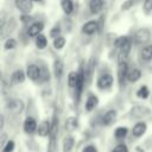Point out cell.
Listing matches in <instances>:
<instances>
[{
	"label": "cell",
	"instance_id": "13",
	"mask_svg": "<svg viewBox=\"0 0 152 152\" xmlns=\"http://www.w3.org/2000/svg\"><path fill=\"white\" fill-rule=\"evenodd\" d=\"M51 132V126L49 124V121H43L39 126H38V134L42 137L48 135Z\"/></svg>",
	"mask_w": 152,
	"mask_h": 152
},
{
	"label": "cell",
	"instance_id": "5",
	"mask_svg": "<svg viewBox=\"0 0 152 152\" xmlns=\"http://www.w3.org/2000/svg\"><path fill=\"white\" fill-rule=\"evenodd\" d=\"M112 84H113V76L109 74L102 75L97 80V87L100 89H108V88H110Z\"/></svg>",
	"mask_w": 152,
	"mask_h": 152
},
{
	"label": "cell",
	"instance_id": "39",
	"mask_svg": "<svg viewBox=\"0 0 152 152\" xmlns=\"http://www.w3.org/2000/svg\"><path fill=\"white\" fill-rule=\"evenodd\" d=\"M151 102H152V100H151Z\"/></svg>",
	"mask_w": 152,
	"mask_h": 152
},
{
	"label": "cell",
	"instance_id": "6",
	"mask_svg": "<svg viewBox=\"0 0 152 152\" xmlns=\"http://www.w3.org/2000/svg\"><path fill=\"white\" fill-rule=\"evenodd\" d=\"M44 28V24L40 23V21H37V23H33L28 28H27V34L30 37H38L40 34V32L43 31Z\"/></svg>",
	"mask_w": 152,
	"mask_h": 152
},
{
	"label": "cell",
	"instance_id": "24",
	"mask_svg": "<svg viewBox=\"0 0 152 152\" xmlns=\"http://www.w3.org/2000/svg\"><path fill=\"white\" fill-rule=\"evenodd\" d=\"M48 44V40H46V37L43 36V34H39L37 38H36V45L38 49H44Z\"/></svg>",
	"mask_w": 152,
	"mask_h": 152
},
{
	"label": "cell",
	"instance_id": "10",
	"mask_svg": "<svg viewBox=\"0 0 152 152\" xmlns=\"http://www.w3.org/2000/svg\"><path fill=\"white\" fill-rule=\"evenodd\" d=\"M37 128V124H36V120L33 118H27L24 122V129L26 133H33Z\"/></svg>",
	"mask_w": 152,
	"mask_h": 152
},
{
	"label": "cell",
	"instance_id": "29",
	"mask_svg": "<svg viewBox=\"0 0 152 152\" xmlns=\"http://www.w3.org/2000/svg\"><path fill=\"white\" fill-rule=\"evenodd\" d=\"M129 40V38H127V37H119L116 40H115V45H116V48L118 49H122L124 48V45L127 43Z\"/></svg>",
	"mask_w": 152,
	"mask_h": 152
},
{
	"label": "cell",
	"instance_id": "34",
	"mask_svg": "<svg viewBox=\"0 0 152 152\" xmlns=\"http://www.w3.org/2000/svg\"><path fill=\"white\" fill-rule=\"evenodd\" d=\"M144 10L147 12L152 10V0H144Z\"/></svg>",
	"mask_w": 152,
	"mask_h": 152
},
{
	"label": "cell",
	"instance_id": "30",
	"mask_svg": "<svg viewBox=\"0 0 152 152\" xmlns=\"http://www.w3.org/2000/svg\"><path fill=\"white\" fill-rule=\"evenodd\" d=\"M13 148H14V142H13L12 140H10V141L4 146L2 152H12V151H13Z\"/></svg>",
	"mask_w": 152,
	"mask_h": 152
},
{
	"label": "cell",
	"instance_id": "26",
	"mask_svg": "<svg viewBox=\"0 0 152 152\" xmlns=\"http://www.w3.org/2000/svg\"><path fill=\"white\" fill-rule=\"evenodd\" d=\"M64 45H65V38H64V37L61 36V37L53 39V46H55L56 50H61Z\"/></svg>",
	"mask_w": 152,
	"mask_h": 152
},
{
	"label": "cell",
	"instance_id": "19",
	"mask_svg": "<svg viewBox=\"0 0 152 152\" xmlns=\"http://www.w3.org/2000/svg\"><path fill=\"white\" fill-rule=\"evenodd\" d=\"M97 102H99V99L95 96V95H90L86 102V109L87 110H93L96 106H97Z\"/></svg>",
	"mask_w": 152,
	"mask_h": 152
},
{
	"label": "cell",
	"instance_id": "12",
	"mask_svg": "<svg viewBox=\"0 0 152 152\" xmlns=\"http://www.w3.org/2000/svg\"><path fill=\"white\" fill-rule=\"evenodd\" d=\"M11 80H12V82L15 83V84L23 83L24 80H25V74H24V71H23V70H15V71L12 74Z\"/></svg>",
	"mask_w": 152,
	"mask_h": 152
},
{
	"label": "cell",
	"instance_id": "38",
	"mask_svg": "<svg viewBox=\"0 0 152 152\" xmlns=\"http://www.w3.org/2000/svg\"><path fill=\"white\" fill-rule=\"evenodd\" d=\"M32 1H42V0H32Z\"/></svg>",
	"mask_w": 152,
	"mask_h": 152
},
{
	"label": "cell",
	"instance_id": "18",
	"mask_svg": "<svg viewBox=\"0 0 152 152\" xmlns=\"http://www.w3.org/2000/svg\"><path fill=\"white\" fill-rule=\"evenodd\" d=\"M77 83H78V72L71 71V72L69 74V76H68V84H69V87H71V88H76Z\"/></svg>",
	"mask_w": 152,
	"mask_h": 152
},
{
	"label": "cell",
	"instance_id": "4",
	"mask_svg": "<svg viewBox=\"0 0 152 152\" xmlns=\"http://www.w3.org/2000/svg\"><path fill=\"white\" fill-rule=\"evenodd\" d=\"M26 75L30 80L32 81H38L42 78V68L36 65V64H31L27 66V70H26Z\"/></svg>",
	"mask_w": 152,
	"mask_h": 152
},
{
	"label": "cell",
	"instance_id": "32",
	"mask_svg": "<svg viewBox=\"0 0 152 152\" xmlns=\"http://www.w3.org/2000/svg\"><path fill=\"white\" fill-rule=\"evenodd\" d=\"M134 4H135V0H126V2H125V4H122L121 8H122L124 11H127V10H129Z\"/></svg>",
	"mask_w": 152,
	"mask_h": 152
},
{
	"label": "cell",
	"instance_id": "7",
	"mask_svg": "<svg viewBox=\"0 0 152 152\" xmlns=\"http://www.w3.org/2000/svg\"><path fill=\"white\" fill-rule=\"evenodd\" d=\"M15 5L23 13H28L32 10V0H15Z\"/></svg>",
	"mask_w": 152,
	"mask_h": 152
},
{
	"label": "cell",
	"instance_id": "11",
	"mask_svg": "<svg viewBox=\"0 0 152 152\" xmlns=\"http://www.w3.org/2000/svg\"><path fill=\"white\" fill-rule=\"evenodd\" d=\"M115 118H116V112H115L114 109L108 110V112L103 115V118H102V124H103V125H110L112 122H114Z\"/></svg>",
	"mask_w": 152,
	"mask_h": 152
},
{
	"label": "cell",
	"instance_id": "3",
	"mask_svg": "<svg viewBox=\"0 0 152 152\" xmlns=\"http://www.w3.org/2000/svg\"><path fill=\"white\" fill-rule=\"evenodd\" d=\"M6 109L8 113L11 114H19L21 113V110L24 109V103L21 100H18V99H14V100H11L10 102H7L6 104Z\"/></svg>",
	"mask_w": 152,
	"mask_h": 152
},
{
	"label": "cell",
	"instance_id": "27",
	"mask_svg": "<svg viewBox=\"0 0 152 152\" xmlns=\"http://www.w3.org/2000/svg\"><path fill=\"white\" fill-rule=\"evenodd\" d=\"M127 132H128V131H127L126 127H118V128L115 129V137H116L118 139H122V138L126 137Z\"/></svg>",
	"mask_w": 152,
	"mask_h": 152
},
{
	"label": "cell",
	"instance_id": "31",
	"mask_svg": "<svg viewBox=\"0 0 152 152\" xmlns=\"http://www.w3.org/2000/svg\"><path fill=\"white\" fill-rule=\"evenodd\" d=\"M59 34H61V28H59V27H53V28L50 31V36H51L53 39H56V38H58V37H61Z\"/></svg>",
	"mask_w": 152,
	"mask_h": 152
},
{
	"label": "cell",
	"instance_id": "33",
	"mask_svg": "<svg viewBox=\"0 0 152 152\" xmlns=\"http://www.w3.org/2000/svg\"><path fill=\"white\" fill-rule=\"evenodd\" d=\"M113 152H128V150H127V146H126V145L120 144V145H118V146L113 150Z\"/></svg>",
	"mask_w": 152,
	"mask_h": 152
},
{
	"label": "cell",
	"instance_id": "28",
	"mask_svg": "<svg viewBox=\"0 0 152 152\" xmlns=\"http://www.w3.org/2000/svg\"><path fill=\"white\" fill-rule=\"evenodd\" d=\"M15 46H17V40L13 39V38H8V39L5 42V45H4L5 50H12V49H14Z\"/></svg>",
	"mask_w": 152,
	"mask_h": 152
},
{
	"label": "cell",
	"instance_id": "9",
	"mask_svg": "<svg viewBox=\"0 0 152 152\" xmlns=\"http://www.w3.org/2000/svg\"><path fill=\"white\" fill-rule=\"evenodd\" d=\"M102 7H103V0H90V1H89L90 12L94 13V14L101 12Z\"/></svg>",
	"mask_w": 152,
	"mask_h": 152
},
{
	"label": "cell",
	"instance_id": "36",
	"mask_svg": "<svg viewBox=\"0 0 152 152\" xmlns=\"http://www.w3.org/2000/svg\"><path fill=\"white\" fill-rule=\"evenodd\" d=\"M82 152H97V151H96V147H94V146L89 145V146L84 147V150H83Z\"/></svg>",
	"mask_w": 152,
	"mask_h": 152
},
{
	"label": "cell",
	"instance_id": "14",
	"mask_svg": "<svg viewBox=\"0 0 152 152\" xmlns=\"http://www.w3.org/2000/svg\"><path fill=\"white\" fill-rule=\"evenodd\" d=\"M145 131H146V124L145 122H138V124L134 125V127L132 129V133L135 137H140L145 133Z\"/></svg>",
	"mask_w": 152,
	"mask_h": 152
},
{
	"label": "cell",
	"instance_id": "2",
	"mask_svg": "<svg viewBox=\"0 0 152 152\" xmlns=\"http://www.w3.org/2000/svg\"><path fill=\"white\" fill-rule=\"evenodd\" d=\"M150 38H151V32H150V30H147V28H139V30L135 32V34H134V37H133V40H134L135 44L142 45V44H146V43L150 40Z\"/></svg>",
	"mask_w": 152,
	"mask_h": 152
},
{
	"label": "cell",
	"instance_id": "20",
	"mask_svg": "<svg viewBox=\"0 0 152 152\" xmlns=\"http://www.w3.org/2000/svg\"><path fill=\"white\" fill-rule=\"evenodd\" d=\"M140 77H141V71H140L139 69H133V70L128 71L127 80H128L129 82H137Z\"/></svg>",
	"mask_w": 152,
	"mask_h": 152
},
{
	"label": "cell",
	"instance_id": "8",
	"mask_svg": "<svg viewBox=\"0 0 152 152\" xmlns=\"http://www.w3.org/2000/svg\"><path fill=\"white\" fill-rule=\"evenodd\" d=\"M97 23L95 20H90L88 23H86L83 26H82V32L86 33V34H93L97 31Z\"/></svg>",
	"mask_w": 152,
	"mask_h": 152
},
{
	"label": "cell",
	"instance_id": "21",
	"mask_svg": "<svg viewBox=\"0 0 152 152\" xmlns=\"http://www.w3.org/2000/svg\"><path fill=\"white\" fill-rule=\"evenodd\" d=\"M53 72H55L56 77H59L62 75V72H63V63H62V61H59V59L55 61V63H53Z\"/></svg>",
	"mask_w": 152,
	"mask_h": 152
},
{
	"label": "cell",
	"instance_id": "37",
	"mask_svg": "<svg viewBox=\"0 0 152 152\" xmlns=\"http://www.w3.org/2000/svg\"><path fill=\"white\" fill-rule=\"evenodd\" d=\"M21 19H23V21H24V23H26V21H30V20H31V18H30V17H27V15H23V17H21Z\"/></svg>",
	"mask_w": 152,
	"mask_h": 152
},
{
	"label": "cell",
	"instance_id": "15",
	"mask_svg": "<svg viewBox=\"0 0 152 152\" xmlns=\"http://www.w3.org/2000/svg\"><path fill=\"white\" fill-rule=\"evenodd\" d=\"M147 114H148V109L145 107H141V106H137L132 109V115L135 118H142Z\"/></svg>",
	"mask_w": 152,
	"mask_h": 152
},
{
	"label": "cell",
	"instance_id": "16",
	"mask_svg": "<svg viewBox=\"0 0 152 152\" xmlns=\"http://www.w3.org/2000/svg\"><path fill=\"white\" fill-rule=\"evenodd\" d=\"M140 56L144 61H151L152 59V45H146L141 49Z\"/></svg>",
	"mask_w": 152,
	"mask_h": 152
},
{
	"label": "cell",
	"instance_id": "23",
	"mask_svg": "<svg viewBox=\"0 0 152 152\" xmlns=\"http://www.w3.org/2000/svg\"><path fill=\"white\" fill-rule=\"evenodd\" d=\"M148 95H150V90H148V88H147L146 86L140 87V88L138 89V91H137V96H138L139 99H147Z\"/></svg>",
	"mask_w": 152,
	"mask_h": 152
},
{
	"label": "cell",
	"instance_id": "25",
	"mask_svg": "<svg viewBox=\"0 0 152 152\" xmlns=\"http://www.w3.org/2000/svg\"><path fill=\"white\" fill-rule=\"evenodd\" d=\"M77 127V120L75 118H69L65 122V128L68 131H74Z\"/></svg>",
	"mask_w": 152,
	"mask_h": 152
},
{
	"label": "cell",
	"instance_id": "22",
	"mask_svg": "<svg viewBox=\"0 0 152 152\" xmlns=\"http://www.w3.org/2000/svg\"><path fill=\"white\" fill-rule=\"evenodd\" d=\"M74 146V139L71 137H66L63 141V151L64 152H70Z\"/></svg>",
	"mask_w": 152,
	"mask_h": 152
},
{
	"label": "cell",
	"instance_id": "1",
	"mask_svg": "<svg viewBox=\"0 0 152 152\" xmlns=\"http://www.w3.org/2000/svg\"><path fill=\"white\" fill-rule=\"evenodd\" d=\"M128 75V64H127V57L124 55H119L118 61V80L119 84L122 86L125 83V78H127Z\"/></svg>",
	"mask_w": 152,
	"mask_h": 152
},
{
	"label": "cell",
	"instance_id": "35",
	"mask_svg": "<svg viewBox=\"0 0 152 152\" xmlns=\"http://www.w3.org/2000/svg\"><path fill=\"white\" fill-rule=\"evenodd\" d=\"M43 81L45 80H49V71H46V69H42V78Z\"/></svg>",
	"mask_w": 152,
	"mask_h": 152
},
{
	"label": "cell",
	"instance_id": "17",
	"mask_svg": "<svg viewBox=\"0 0 152 152\" xmlns=\"http://www.w3.org/2000/svg\"><path fill=\"white\" fill-rule=\"evenodd\" d=\"M61 6H62V10L64 11L65 14H70V13H72V11H74L72 0H62V1H61Z\"/></svg>",
	"mask_w": 152,
	"mask_h": 152
}]
</instances>
